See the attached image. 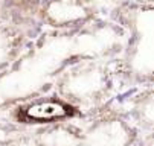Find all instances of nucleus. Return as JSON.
Segmentation results:
<instances>
[{
    "mask_svg": "<svg viewBox=\"0 0 154 146\" xmlns=\"http://www.w3.org/2000/svg\"><path fill=\"white\" fill-rule=\"evenodd\" d=\"M137 131L119 113L98 114L85 128H81L79 146H133Z\"/></svg>",
    "mask_w": 154,
    "mask_h": 146,
    "instance_id": "5",
    "label": "nucleus"
},
{
    "mask_svg": "<svg viewBox=\"0 0 154 146\" xmlns=\"http://www.w3.org/2000/svg\"><path fill=\"white\" fill-rule=\"evenodd\" d=\"M81 128L72 122L37 128L34 133L35 146H79Z\"/></svg>",
    "mask_w": 154,
    "mask_h": 146,
    "instance_id": "6",
    "label": "nucleus"
},
{
    "mask_svg": "<svg viewBox=\"0 0 154 146\" xmlns=\"http://www.w3.org/2000/svg\"><path fill=\"white\" fill-rule=\"evenodd\" d=\"M57 94L75 107L89 108L101 103L113 87L108 64L98 56H81L66 66L54 81Z\"/></svg>",
    "mask_w": 154,
    "mask_h": 146,
    "instance_id": "1",
    "label": "nucleus"
},
{
    "mask_svg": "<svg viewBox=\"0 0 154 146\" xmlns=\"http://www.w3.org/2000/svg\"><path fill=\"white\" fill-rule=\"evenodd\" d=\"M152 5L143 3H128L121 8V22L128 29L130 41L127 46L125 67L127 72L139 79H152V59H154V17Z\"/></svg>",
    "mask_w": 154,
    "mask_h": 146,
    "instance_id": "2",
    "label": "nucleus"
},
{
    "mask_svg": "<svg viewBox=\"0 0 154 146\" xmlns=\"http://www.w3.org/2000/svg\"><path fill=\"white\" fill-rule=\"evenodd\" d=\"M20 137L21 133L17 128L9 123L0 122V146H14Z\"/></svg>",
    "mask_w": 154,
    "mask_h": 146,
    "instance_id": "9",
    "label": "nucleus"
},
{
    "mask_svg": "<svg viewBox=\"0 0 154 146\" xmlns=\"http://www.w3.org/2000/svg\"><path fill=\"white\" fill-rule=\"evenodd\" d=\"M28 35L15 25H0V75L26 49Z\"/></svg>",
    "mask_w": 154,
    "mask_h": 146,
    "instance_id": "7",
    "label": "nucleus"
},
{
    "mask_svg": "<svg viewBox=\"0 0 154 146\" xmlns=\"http://www.w3.org/2000/svg\"><path fill=\"white\" fill-rule=\"evenodd\" d=\"M41 23L60 32H78L92 25L98 9L92 0H41L37 6Z\"/></svg>",
    "mask_w": 154,
    "mask_h": 146,
    "instance_id": "4",
    "label": "nucleus"
},
{
    "mask_svg": "<svg viewBox=\"0 0 154 146\" xmlns=\"http://www.w3.org/2000/svg\"><path fill=\"white\" fill-rule=\"evenodd\" d=\"M134 114L139 123H142V127L151 130L152 127V93L151 90H148L146 93H142V96L139 97V100L134 105Z\"/></svg>",
    "mask_w": 154,
    "mask_h": 146,
    "instance_id": "8",
    "label": "nucleus"
},
{
    "mask_svg": "<svg viewBox=\"0 0 154 146\" xmlns=\"http://www.w3.org/2000/svg\"><path fill=\"white\" fill-rule=\"evenodd\" d=\"M136 3H143V5H152V0H134Z\"/></svg>",
    "mask_w": 154,
    "mask_h": 146,
    "instance_id": "10",
    "label": "nucleus"
},
{
    "mask_svg": "<svg viewBox=\"0 0 154 146\" xmlns=\"http://www.w3.org/2000/svg\"><path fill=\"white\" fill-rule=\"evenodd\" d=\"M81 116V110L60 94H38L18 102L12 110V119L18 125L48 127V125L70 122Z\"/></svg>",
    "mask_w": 154,
    "mask_h": 146,
    "instance_id": "3",
    "label": "nucleus"
},
{
    "mask_svg": "<svg viewBox=\"0 0 154 146\" xmlns=\"http://www.w3.org/2000/svg\"><path fill=\"white\" fill-rule=\"evenodd\" d=\"M11 2H14V3H20V5H25V3H28V2H34V0H11Z\"/></svg>",
    "mask_w": 154,
    "mask_h": 146,
    "instance_id": "11",
    "label": "nucleus"
}]
</instances>
